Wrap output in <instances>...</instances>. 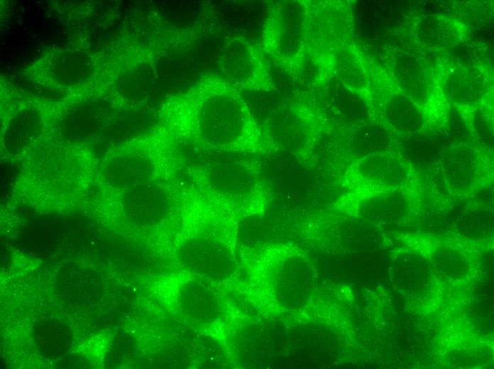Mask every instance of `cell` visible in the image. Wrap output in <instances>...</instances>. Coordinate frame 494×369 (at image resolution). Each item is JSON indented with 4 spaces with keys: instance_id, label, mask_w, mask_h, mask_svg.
I'll list each match as a JSON object with an SVG mask.
<instances>
[{
    "instance_id": "1",
    "label": "cell",
    "mask_w": 494,
    "mask_h": 369,
    "mask_svg": "<svg viewBox=\"0 0 494 369\" xmlns=\"http://www.w3.org/2000/svg\"><path fill=\"white\" fill-rule=\"evenodd\" d=\"M197 152L266 153L269 139L246 104L223 78L205 75L163 106L159 127Z\"/></svg>"
},
{
    "instance_id": "2",
    "label": "cell",
    "mask_w": 494,
    "mask_h": 369,
    "mask_svg": "<svg viewBox=\"0 0 494 369\" xmlns=\"http://www.w3.org/2000/svg\"><path fill=\"white\" fill-rule=\"evenodd\" d=\"M203 153L200 162L185 159L183 172L191 181L233 209L260 207L267 202L269 189L259 166L247 153Z\"/></svg>"
},
{
    "instance_id": "3",
    "label": "cell",
    "mask_w": 494,
    "mask_h": 369,
    "mask_svg": "<svg viewBox=\"0 0 494 369\" xmlns=\"http://www.w3.org/2000/svg\"><path fill=\"white\" fill-rule=\"evenodd\" d=\"M255 58L253 48L246 43L232 40L222 48L219 66L234 82L251 85L256 82L257 77Z\"/></svg>"
}]
</instances>
